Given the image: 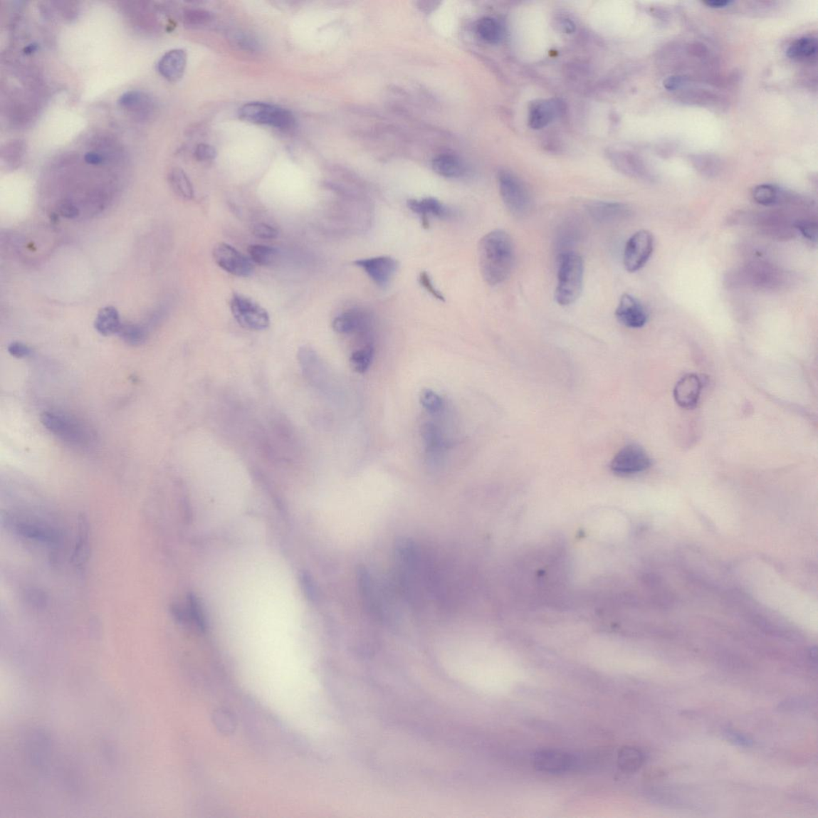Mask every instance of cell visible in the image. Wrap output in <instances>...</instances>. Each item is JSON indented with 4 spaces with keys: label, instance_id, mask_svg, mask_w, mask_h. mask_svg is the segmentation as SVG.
I'll list each match as a JSON object with an SVG mask.
<instances>
[{
    "label": "cell",
    "instance_id": "1",
    "mask_svg": "<svg viewBox=\"0 0 818 818\" xmlns=\"http://www.w3.org/2000/svg\"><path fill=\"white\" fill-rule=\"evenodd\" d=\"M478 256L483 280L490 285L503 283L509 277L514 266L515 250L512 238L501 230L487 234L480 241Z\"/></svg>",
    "mask_w": 818,
    "mask_h": 818
},
{
    "label": "cell",
    "instance_id": "2",
    "mask_svg": "<svg viewBox=\"0 0 818 818\" xmlns=\"http://www.w3.org/2000/svg\"><path fill=\"white\" fill-rule=\"evenodd\" d=\"M584 275V261L579 254L569 251L561 254L555 293L556 303L567 306L577 302L582 290Z\"/></svg>",
    "mask_w": 818,
    "mask_h": 818
},
{
    "label": "cell",
    "instance_id": "3",
    "mask_svg": "<svg viewBox=\"0 0 818 818\" xmlns=\"http://www.w3.org/2000/svg\"><path fill=\"white\" fill-rule=\"evenodd\" d=\"M3 522L13 533L38 544L56 546L62 539L58 529L51 526L48 521L38 518L33 513H6L4 515Z\"/></svg>",
    "mask_w": 818,
    "mask_h": 818
},
{
    "label": "cell",
    "instance_id": "4",
    "mask_svg": "<svg viewBox=\"0 0 818 818\" xmlns=\"http://www.w3.org/2000/svg\"><path fill=\"white\" fill-rule=\"evenodd\" d=\"M500 192L509 212L517 218L525 217L533 206V199L526 185L514 173L501 169L498 174Z\"/></svg>",
    "mask_w": 818,
    "mask_h": 818
},
{
    "label": "cell",
    "instance_id": "5",
    "mask_svg": "<svg viewBox=\"0 0 818 818\" xmlns=\"http://www.w3.org/2000/svg\"><path fill=\"white\" fill-rule=\"evenodd\" d=\"M239 115L248 122L280 130H290L295 125L290 110L266 103H246L240 108Z\"/></svg>",
    "mask_w": 818,
    "mask_h": 818
},
{
    "label": "cell",
    "instance_id": "6",
    "mask_svg": "<svg viewBox=\"0 0 818 818\" xmlns=\"http://www.w3.org/2000/svg\"><path fill=\"white\" fill-rule=\"evenodd\" d=\"M231 310L235 320L244 329L261 331L270 326L269 313L254 300L243 294L234 293Z\"/></svg>",
    "mask_w": 818,
    "mask_h": 818
},
{
    "label": "cell",
    "instance_id": "7",
    "mask_svg": "<svg viewBox=\"0 0 818 818\" xmlns=\"http://www.w3.org/2000/svg\"><path fill=\"white\" fill-rule=\"evenodd\" d=\"M41 420L52 434L69 444L84 445L90 440L87 429L73 417L56 411H44Z\"/></svg>",
    "mask_w": 818,
    "mask_h": 818
},
{
    "label": "cell",
    "instance_id": "8",
    "mask_svg": "<svg viewBox=\"0 0 818 818\" xmlns=\"http://www.w3.org/2000/svg\"><path fill=\"white\" fill-rule=\"evenodd\" d=\"M651 466V460L646 451L637 444H629L613 458L611 469L614 474L626 476L645 472Z\"/></svg>",
    "mask_w": 818,
    "mask_h": 818
},
{
    "label": "cell",
    "instance_id": "9",
    "mask_svg": "<svg viewBox=\"0 0 818 818\" xmlns=\"http://www.w3.org/2000/svg\"><path fill=\"white\" fill-rule=\"evenodd\" d=\"M654 250V237L645 230L634 234L628 240L624 253V264L628 272L634 273L642 269L651 256Z\"/></svg>",
    "mask_w": 818,
    "mask_h": 818
},
{
    "label": "cell",
    "instance_id": "10",
    "mask_svg": "<svg viewBox=\"0 0 818 818\" xmlns=\"http://www.w3.org/2000/svg\"><path fill=\"white\" fill-rule=\"evenodd\" d=\"M213 257L216 264L234 276L247 278L253 273L254 266L251 259L225 242H220L214 246Z\"/></svg>",
    "mask_w": 818,
    "mask_h": 818
},
{
    "label": "cell",
    "instance_id": "11",
    "mask_svg": "<svg viewBox=\"0 0 818 818\" xmlns=\"http://www.w3.org/2000/svg\"><path fill=\"white\" fill-rule=\"evenodd\" d=\"M744 221L757 226L760 230L773 238L787 240L794 237L795 228L787 217L781 213L765 212L747 214Z\"/></svg>",
    "mask_w": 818,
    "mask_h": 818
},
{
    "label": "cell",
    "instance_id": "12",
    "mask_svg": "<svg viewBox=\"0 0 818 818\" xmlns=\"http://www.w3.org/2000/svg\"><path fill=\"white\" fill-rule=\"evenodd\" d=\"M740 280L751 286L773 289L783 280L780 270L773 265L764 263H753L748 265L740 272Z\"/></svg>",
    "mask_w": 818,
    "mask_h": 818
},
{
    "label": "cell",
    "instance_id": "13",
    "mask_svg": "<svg viewBox=\"0 0 818 818\" xmlns=\"http://www.w3.org/2000/svg\"><path fill=\"white\" fill-rule=\"evenodd\" d=\"M355 263L362 268L376 285L382 288L389 284L399 266L397 260L386 256L357 260Z\"/></svg>",
    "mask_w": 818,
    "mask_h": 818
},
{
    "label": "cell",
    "instance_id": "14",
    "mask_svg": "<svg viewBox=\"0 0 818 818\" xmlns=\"http://www.w3.org/2000/svg\"><path fill=\"white\" fill-rule=\"evenodd\" d=\"M615 317L622 325L631 329L642 328L648 319L644 306L630 294H624L621 297Z\"/></svg>",
    "mask_w": 818,
    "mask_h": 818
},
{
    "label": "cell",
    "instance_id": "15",
    "mask_svg": "<svg viewBox=\"0 0 818 818\" xmlns=\"http://www.w3.org/2000/svg\"><path fill=\"white\" fill-rule=\"evenodd\" d=\"M587 209L595 221L603 224L623 221L629 217L631 213L630 207L621 202L592 201Z\"/></svg>",
    "mask_w": 818,
    "mask_h": 818
},
{
    "label": "cell",
    "instance_id": "16",
    "mask_svg": "<svg viewBox=\"0 0 818 818\" xmlns=\"http://www.w3.org/2000/svg\"><path fill=\"white\" fill-rule=\"evenodd\" d=\"M702 388L701 379L697 375H686L676 385L673 397L679 407L692 409L698 402Z\"/></svg>",
    "mask_w": 818,
    "mask_h": 818
},
{
    "label": "cell",
    "instance_id": "17",
    "mask_svg": "<svg viewBox=\"0 0 818 818\" xmlns=\"http://www.w3.org/2000/svg\"><path fill=\"white\" fill-rule=\"evenodd\" d=\"M187 56L182 49H173L166 52L158 63L159 74L169 82L181 80L187 68Z\"/></svg>",
    "mask_w": 818,
    "mask_h": 818
},
{
    "label": "cell",
    "instance_id": "18",
    "mask_svg": "<svg viewBox=\"0 0 818 818\" xmlns=\"http://www.w3.org/2000/svg\"><path fill=\"white\" fill-rule=\"evenodd\" d=\"M574 757L556 750H542L535 756V767L548 773H560L574 767Z\"/></svg>",
    "mask_w": 818,
    "mask_h": 818
},
{
    "label": "cell",
    "instance_id": "19",
    "mask_svg": "<svg viewBox=\"0 0 818 818\" xmlns=\"http://www.w3.org/2000/svg\"><path fill=\"white\" fill-rule=\"evenodd\" d=\"M753 198L762 206L801 205L802 201L795 195L791 194L773 185H760L754 189Z\"/></svg>",
    "mask_w": 818,
    "mask_h": 818
},
{
    "label": "cell",
    "instance_id": "20",
    "mask_svg": "<svg viewBox=\"0 0 818 818\" xmlns=\"http://www.w3.org/2000/svg\"><path fill=\"white\" fill-rule=\"evenodd\" d=\"M559 111V103L553 100L535 101L529 109V126L534 130L545 128L555 119Z\"/></svg>",
    "mask_w": 818,
    "mask_h": 818
},
{
    "label": "cell",
    "instance_id": "21",
    "mask_svg": "<svg viewBox=\"0 0 818 818\" xmlns=\"http://www.w3.org/2000/svg\"><path fill=\"white\" fill-rule=\"evenodd\" d=\"M117 103L122 109L140 117H147L154 110L152 97L140 90L127 91L120 96Z\"/></svg>",
    "mask_w": 818,
    "mask_h": 818
},
{
    "label": "cell",
    "instance_id": "22",
    "mask_svg": "<svg viewBox=\"0 0 818 818\" xmlns=\"http://www.w3.org/2000/svg\"><path fill=\"white\" fill-rule=\"evenodd\" d=\"M408 206L412 212L420 216L424 228L429 226V215L441 219H447L450 216L449 209L434 198H426L420 201L411 199L408 201Z\"/></svg>",
    "mask_w": 818,
    "mask_h": 818
},
{
    "label": "cell",
    "instance_id": "23",
    "mask_svg": "<svg viewBox=\"0 0 818 818\" xmlns=\"http://www.w3.org/2000/svg\"><path fill=\"white\" fill-rule=\"evenodd\" d=\"M369 320L361 311L350 310L337 317L332 322V328L342 335L365 332L368 329Z\"/></svg>",
    "mask_w": 818,
    "mask_h": 818
},
{
    "label": "cell",
    "instance_id": "24",
    "mask_svg": "<svg viewBox=\"0 0 818 818\" xmlns=\"http://www.w3.org/2000/svg\"><path fill=\"white\" fill-rule=\"evenodd\" d=\"M611 159L615 167L622 173L638 179H646L650 177L644 163L640 162L636 156L624 153H614L612 154Z\"/></svg>",
    "mask_w": 818,
    "mask_h": 818
},
{
    "label": "cell",
    "instance_id": "25",
    "mask_svg": "<svg viewBox=\"0 0 818 818\" xmlns=\"http://www.w3.org/2000/svg\"><path fill=\"white\" fill-rule=\"evenodd\" d=\"M119 312L113 306L103 308L97 314L95 328L100 335L108 337L119 332L122 326Z\"/></svg>",
    "mask_w": 818,
    "mask_h": 818
},
{
    "label": "cell",
    "instance_id": "26",
    "mask_svg": "<svg viewBox=\"0 0 818 818\" xmlns=\"http://www.w3.org/2000/svg\"><path fill=\"white\" fill-rule=\"evenodd\" d=\"M421 436L427 453L433 456L441 455L447 448L443 431L436 424L425 423L421 427Z\"/></svg>",
    "mask_w": 818,
    "mask_h": 818
},
{
    "label": "cell",
    "instance_id": "27",
    "mask_svg": "<svg viewBox=\"0 0 818 818\" xmlns=\"http://www.w3.org/2000/svg\"><path fill=\"white\" fill-rule=\"evenodd\" d=\"M817 41L816 38L804 36L796 39L790 45L787 49V56L797 61H806L816 56L817 52Z\"/></svg>",
    "mask_w": 818,
    "mask_h": 818
},
{
    "label": "cell",
    "instance_id": "28",
    "mask_svg": "<svg viewBox=\"0 0 818 818\" xmlns=\"http://www.w3.org/2000/svg\"><path fill=\"white\" fill-rule=\"evenodd\" d=\"M433 168L438 174L445 178H458L464 172V167L460 159L448 154L436 157L433 161Z\"/></svg>",
    "mask_w": 818,
    "mask_h": 818
},
{
    "label": "cell",
    "instance_id": "29",
    "mask_svg": "<svg viewBox=\"0 0 818 818\" xmlns=\"http://www.w3.org/2000/svg\"><path fill=\"white\" fill-rule=\"evenodd\" d=\"M169 182L174 193L182 199L191 200L194 198L192 182L182 169L174 168L169 172Z\"/></svg>",
    "mask_w": 818,
    "mask_h": 818
},
{
    "label": "cell",
    "instance_id": "30",
    "mask_svg": "<svg viewBox=\"0 0 818 818\" xmlns=\"http://www.w3.org/2000/svg\"><path fill=\"white\" fill-rule=\"evenodd\" d=\"M476 33L484 42L495 44L500 41L503 31L496 19L484 17L476 25Z\"/></svg>",
    "mask_w": 818,
    "mask_h": 818
},
{
    "label": "cell",
    "instance_id": "31",
    "mask_svg": "<svg viewBox=\"0 0 818 818\" xmlns=\"http://www.w3.org/2000/svg\"><path fill=\"white\" fill-rule=\"evenodd\" d=\"M644 762L643 752L636 748H627L621 750L619 755V765L627 773L637 771Z\"/></svg>",
    "mask_w": 818,
    "mask_h": 818
},
{
    "label": "cell",
    "instance_id": "32",
    "mask_svg": "<svg viewBox=\"0 0 818 818\" xmlns=\"http://www.w3.org/2000/svg\"><path fill=\"white\" fill-rule=\"evenodd\" d=\"M374 353V348L371 345L353 352L350 357V365L352 369L358 374H365L370 368Z\"/></svg>",
    "mask_w": 818,
    "mask_h": 818
},
{
    "label": "cell",
    "instance_id": "33",
    "mask_svg": "<svg viewBox=\"0 0 818 818\" xmlns=\"http://www.w3.org/2000/svg\"><path fill=\"white\" fill-rule=\"evenodd\" d=\"M253 263L259 266H271L277 258L276 248L264 245H251L248 248Z\"/></svg>",
    "mask_w": 818,
    "mask_h": 818
},
{
    "label": "cell",
    "instance_id": "34",
    "mask_svg": "<svg viewBox=\"0 0 818 818\" xmlns=\"http://www.w3.org/2000/svg\"><path fill=\"white\" fill-rule=\"evenodd\" d=\"M117 335L130 345H141L146 342L147 332L142 326L135 324H122Z\"/></svg>",
    "mask_w": 818,
    "mask_h": 818
},
{
    "label": "cell",
    "instance_id": "35",
    "mask_svg": "<svg viewBox=\"0 0 818 818\" xmlns=\"http://www.w3.org/2000/svg\"><path fill=\"white\" fill-rule=\"evenodd\" d=\"M420 402L431 415L439 414L444 409L443 398L431 389H426L421 392Z\"/></svg>",
    "mask_w": 818,
    "mask_h": 818
},
{
    "label": "cell",
    "instance_id": "36",
    "mask_svg": "<svg viewBox=\"0 0 818 818\" xmlns=\"http://www.w3.org/2000/svg\"><path fill=\"white\" fill-rule=\"evenodd\" d=\"M232 43L236 46L237 48L250 52H257L260 51L261 45L257 41V39L251 35L246 34L245 32L234 31L230 37Z\"/></svg>",
    "mask_w": 818,
    "mask_h": 818
},
{
    "label": "cell",
    "instance_id": "37",
    "mask_svg": "<svg viewBox=\"0 0 818 818\" xmlns=\"http://www.w3.org/2000/svg\"><path fill=\"white\" fill-rule=\"evenodd\" d=\"M211 13L204 10H188L184 14V21L187 26L193 28L201 27L211 21Z\"/></svg>",
    "mask_w": 818,
    "mask_h": 818
},
{
    "label": "cell",
    "instance_id": "38",
    "mask_svg": "<svg viewBox=\"0 0 818 818\" xmlns=\"http://www.w3.org/2000/svg\"><path fill=\"white\" fill-rule=\"evenodd\" d=\"M795 230L799 231L804 238L811 241L817 240V224L809 219H798L794 222Z\"/></svg>",
    "mask_w": 818,
    "mask_h": 818
},
{
    "label": "cell",
    "instance_id": "39",
    "mask_svg": "<svg viewBox=\"0 0 818 818\" xmlns=\"http://www.w3.org/2000/svg\"><path fill=\"white\" fill-rule=\"evenodd\" d=\"M252 234L258 238L274 239L278 238L279 233L277 229L270 225L259 224L253 227Z\"/></svg>",
    "mask_w": 818,
    "mask_h": 818
},
{
    "label": "cell",
    "instance_id": "40",
    "mask_svg": "<svg viewBox=\"0 0 818 818\" xmlns=\"http://www.w3.org/2000/svg\"><path fill=\"white\" fill-rule=\"evenodd\" d=\"M196 159L201 162L213 160L217 156L215 148L208 144L201 143L194 150Z\"/></svg>",
    "mask_w": 818,
    "mask_h": 818
},
{
    "label": "cell",
    "instance_id": "41",
    "mask_svg": "<svg viewBox=\"0 0 818 818\" xmlns=\"http://www.w3.org/2000/svg\"><path fill=\"white\" fill-rule=\"evenodd\" d=\"M725 737L728 738L730 743L739 745V747L750 748L753 745L752 739L740 732L728 730L725 733Z\"/></svg>",
    "mask_w": 818,
    "mask_h": 818
},
{
    "label": "cell",
    "instance_id": "42",
    "mask_svg": "<svg viewBox=\"0 0 818 818\" xmlns=\"http://www.w3.org/2000/svg\"><path fill=\"white\" fill-rule=\"evenodd\" d=\"M8 351L12 357L16 358L28 357L31 353V350L27 345L18 342L11 343L8 347Z\"/></svg>",
    "mask_w": 818,
    "mask_h": 818
},
{
    "label": "cell",
    "instance_id": "43",
    "mask_svg": "<svg viewBox=\"0 0 818 818\" xmlns=\"http://www.w3.org/2000/svg\"><path fill=\"white\" fill-rule=\"evenodd\" d=\"M420 281L421 284L425 288V289H426L427 291L431 294V295L437 299H439L440 300H443L444 302V296L440 293V291H438L436 289L434 285L433 284V281H431L429 275L426 272H422L421 273Z\"/></svg>",
    "mask_w": 818,
    "mask_h": 818
},
{
    "label": "cell",
    "instance_id": "44",
    "mask_svg": "<svg viewBox=\"0 0 818 818\" xmlns=\"http://www.w3.org/2000/svg\"><path fill=\"white\" fill-rule=\"evenodd\" d=\"M60 213L63 217L68 219H74L80 214L77 207L70 202H65L61 206Z\"/></svg>",
    "mask_w": 818,
    "mask_h": 818
},
{
    "label": "cell",
    "instance_id": "45",
    "mask_svg": "<svg viewBox=\"0 0 818 818\" xmlns=\"http://www.w3.org/2000/svg\"><path fill=\"white\" fill-rule=\"evenodd\" d=\"M683 81L684 80L681 77H670L664 81V87L668 90H676L682 86Z\"/></svg>",
    "mask_w": 818,
    "mask_h": 818
},
{
    "label": "cell",
    "instance_id": "46",
    "mask_svg": "<svg viewBox=\"0 0 818 818\" xmlns=\"http://www.w3.org/2000/svg\"><path fill=\"white\" fill-rule=\"evenodd\" d=\"M84 159L88 164L95 166L102 164L104 161L103 157L96 152H88L85 155Z\"/></svg>",
    "mask_w": 818,
    "mask_h": 818
},
{
    "label": "cell",
    "instance_id": "47",
    "mask_svg": "<svg viewBox=\"0 0 818 818\" xmlns=\"http://www.w3.org/2000/svg\"><path fill=\"white\" fill-rule=\"evenodd\" d=\"M732 3L730 0H709V1L705 2V4L710 6V8L722 9L730 5Z\"/></svg>",
    "mask_w": 818,
    "mask_h": 818
},
{
    "label": "cell",
    "instance_id": "48",
    "mask_svg": "<svg viewBox=\"0 0 818 818\" xmlns=\"http://www.w3.org/2000/svg\"><path fill=\"white\" fill-rule=\"evenodd\" d=\"M561 27L567 33H572L575 30V24L570 19H565L561 23Z\"/></svg>",
    "mask_w": 818,
    "mask_h": 818
}]
</instances>
